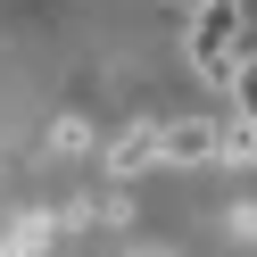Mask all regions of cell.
<instances>
[{
  "label": "cell",
  "mask_w": 257,
  "mask_h": 257,
  "mask_svg": "<svg viewBox=\"0 0 257 257\" xmlns=\"http://www.w3.org/2000/svg\"><path fill=\"white\" fill-rule=\"evenodd\" d=\"M240 34H249V9L240 0H199L191 9V25H183V58H191V75L199 83H232V58H240Z\"/></svg>",
  "instance_id": "obj_1"
},
{
  "label": "cell",
  "mask_w": 257,
  "mask_h": 257,
  "mask_svg": "<svg viewBox=\"0 0 257 257\" xmlns=\"http://www.w3.org/2000/svg\"><path fill=\"white\" fill-rule=\"evenodd\" d=\"M216 133H224L216 116H166L158 124V158L166 166H207L216 158Z\"/></svg>",
  "instance_id": "obj_2"
},
{
  "label": "cell",
  "mask_w": 257,
  "mask_h": 257,
  "mask_svg": "<svg viewBox=\"0 0 257 257\" xmlns=\"http://www.w3.org/2000/svg\"><path fill=\"white\" fill-rule=\"evenodd\" d=\"M141 166H158V124H124V133L108 141V174H116V183H133Z\"/></svg>",
  "instance_id": "obj_3"
},
{
  "label": "cell",
  "mask_w": 257,
  "mask_h": 257,
  "mask_svg": "<svg viewBox=\"0 0 257 257\" xmlns=\"http://www.w3.org/2000/svg\"><path fill=\"white\" fill-rule=\"evenodd\" d=\"M50 240H58V207H25L0 249H9V257H50Z\"/></svg>",
  "instance_id": "obj_4"
},
{
  "label": "cell",
  "mask_w": 257,
  "mask_h": 257,
  "mask_svg": "<svg viewBox=\"0 0 257 257\" xmlns=\"http://www.w3.org/2000/svg\"><path fill=\"white\" fill-rule=\"evenodd\" d=\"M216 158H224V166H257V124H249V116H224Z\"/></svg>",
  "instance_id": "obj_5"
},
{
  "label": "cell",
  "mask_w": 257,
  "mask_h": 257,
  "mask_svg": "<svg viewBox=\"0 0 257 257\" xmlns=\"http://www.w3.org/2000/svg\"><path fill=\"white\" fill-rule=\"evenodd\" d=\"M224 91H232V116H249V124H257V50H240V58H232V83H224Z\"/></svg>",
  "instance_id": "obj_6"
},
{
  "label": "cell",
  "mask_w": 257,
  "mask_h": 257,
  "mask_svg": "<svg viewBox=\"0 0 257 257\" xmlns=\"http://www.w3.org/2000/svg\"><path fill=\"white\" fill-rule=\"evenodd\" d=\"M91 150V116H58L50 124V158H83Z\"/></svg>",
  "instance_id": "obj_7"
},
{
  "label": "cell",
  "mask_w": 257,
  "mask_h": 257,
  "mask_svg": "<svg viewBox=\"0 0 257 257\" xmlns=\"http://www.w3.org/2000/svg\"><path fill=\"white\" fill-rule=\"evenodd\" d=\"M224 232H232V240H257V199H240L232 216H224Z\"/></svg>",
  "instance_id": "obj_8"
},
{
  "label": "cell",
  "mask_w": 257,
  "mask_h": 257,
  "mask_svg": "<svg viewBox=\"0 0 257 257\" xmlns=\"http://www.w3.org/2000/svg\"><path fill=\"white\" fill-rule=\"evenodd\" d=\"M100 224H133V199H124V183H116V191L100 199Z\"/></svg>",
  "instance_id": "obj_9"
},
{
  "label": "cell",
  "mask_w": 257,
  "mask_h": 257,
  "mask_svg": "<svg viewBox=\"0 0 257 257\" xmlns=\"http://www.w3.org/2000/svg\"><path fill=\"white\" fill-rule=\"evenodd\" d=\"M0 257H9V249H0Z\"/></svg>",
  "instance_id": "obj_10"
},
{
  "label": "cell",
  "mask_w": 257,
  "mask_h": 257,
  "mask_svg": "<svg viewBox=\"0 0 257 257\" xmlns=\"http://www.w3.org/2000/svg\"><path fill=\"white\" fill-rule=\"evenodd\" d=\"M133 257H141V249H133Z\"/></svg>",
  "instance_id": "obj_11"
}]
</instances>
